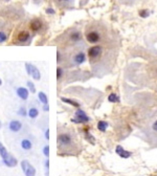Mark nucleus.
I'll list each match as a JSON object with an SVG mask.
<instances>
[{
	"instance_id": "nucleus-17",
	"label": "nucleus",
	"mask_w": 157,
	"mask_h": 176,
	"mask_svg": "<svg viewBox=\"0 0 157 176\" xmlns=\"http://www.w3.org/2000/svg\"><path fill=\"white\" fill-rule=\"evenodd\" d=\"M38 99H39V101H40L43 105H44V104H48V98L43 91H40V92L38 93Z\"/></svg>"
},
{
	"instance_id": "nucleus-35",
	"label": "nucleus",
	"mask_w": 157,
	"mask_h": 176,
	"mask_svg": "<svg viewBox=\"0 0 157 176\" xmlns=\"http://www.w3.org/2000/svg\"><path fill=\"white\" fill-rule=\"evenodd\" d=\"M2 85V80H1V79H0V86Z\"/></svg>"
},
{
	"instance_id": "nucleus-28",
	"label": "nucleus",
	"mask_w": 157,
	"mask_h": 176,
	"mask_svg": "<svg viewBox=\"0 0 157 176\" xmlns=\"http://www.w3.org/2000/svg\"><path fill=\"white\" fill-rule=\"evenodd\" d=\"M44 166H45V170H46V176H48V169H49V161H48V159L45 161Z\"/></svg>"
},
{
	"instance_id": "nucleus-6",
	"label": "nucleus",
	"mask_w": 157,
	"mask_h": 176,
	"mask_svg": "<svg viewBox=\"0 0 157 176\" xmlns=\"http://www.w3.org/2000/svg\"><path fill=\"white\" fill-rule=\"evenodd\" d=\"M21 168L22 171L24 172L25 176H35L36 175V169L28 163V161H21Z\"/></svg>"
},
{
	"instance_id": "nucleus-21",
	"label": "nucleus",
	"mask_w": 157,
	"mask_h": 176,
	"mask_svg": "<svg viewBox=\"0 0 157 176\" xmlns=\"http://www.w3.org/2000/svg\"><path fill=\"white\" fill-rule=\"evenodd\" d=\"M108 101L111 102V103H115V102H118V98L116 96L115 93H111V94H109V96H108Z\"/></svg>"
},
{
	"instance_id": "nucleus-29",
	"label": "nucleus",
	"mask_w": 157,
	"mask_h": 176,
	"mask_svg": "<svg viewBox=\"0 0 157 176\" xmlns=\"http://www.w3.org/2000/svg\"><path fill=\"white\" fill-rule=\"evenodd\" d=\"M25 69L28 75H30V63H25Z\"/></svg>"
},
{
	"instance_id": "nucleus-7",
	"label": "nucleus",
	"mask_w": 157,
	"mask_h": 176,
	"mask_svg": "<svg viewBox=\"0 0 157 176\" xmlns=\"http://www.w3.org/2000/svg\"><path fill=\"white\" fill-rule=\"evenodd\" d=\"M75 118L71 120L73 123H77V124L86 123V122H89V120H90V118H88L87 114H86L83 110H81V109H79V110L75 111Z\"/></svg>"
},
{
	"instance_id": "nucleus-27",
	"label": "nucleus",
	"mask_w": 157,
	"mask_h": 176,
	"mask_svg": "<svg viewBox=\"0 0 157 176\" xmlns=\"http://www.w3.org/2000/svg\"><path fill=\"white\" fill-rule=\"evenodd\" d=\"M139 15L142 16V17H144V18H146V17H148L149 16V12H148L147 10H144V11H140L139 12Z\"/></svg>"
},
{
	"instance_id": "nucleus-34",
	"label": "nucleus",
	"mask_w": 157,
	"mask_h": 176,
	"mask_svg": "<svg viewBox=\"0 0 157 176\" xmlns=\"http://www.w3.org/2000/svg\"><path fill=\"white\" fill-rule=\"evenodd\" d=\"M153 129H154L155 131H157V121L154 122V124H153Z\"/></svg>"
},
{
	"instance_id": "nucleus-15",
	"label": "nucleus",
	"mask_w": 157,
	"mask_h": 176,
	"mask_svg": "<svg viewBox=\"0 0 157 176\" xmlns=\"http://www.w3.org/2000/svg\"><path fill=\"white\" fill-rule=\"evenodd\" d=\"M115 151H116V153L118 154L120 157H123V158H129L130 156H131V153H130V152L126 151L125 149L123 148V147H120V146H117L116 150H115Z\"/></svg>"
},
{
	"instance_id": "nucleus-9",
	"label": "nucleus",
	"mask_w": 157,
	"mask_h": 176,
	"mask_svg": "<svg viewBox=\"0 0 157 176\" xmlns=\"http://www.w3.org/2000/svg\"><path fill=\"white\" fill-rule=\"evenodd\" d=\"M16 94L18 96V98L21 99L22 101H26L30 96V90H28L27 88L25 87H17L16 88Z\"/></svg>"
},
{
	"instance_id": "nucleus-12",
	"label": "nucleus",
	"mask_w": 157,
	"mask_h": 176,
	"mask_svg": "<svg viewBox=\"0 0 157 176\" xmlns=\"http://www.w3.org/2000/svg\"><path fill=\"white\" fill-rule=\"evenodd\" d=\"M41 27H42V21L40 19H34V20L30 21V28L32 32H38V30H41Z\"/></svg>"
},
{
	"instance_id": "nucleus-20",
	"label": "nucleus",
	"mask_w": 157,
	"mask_h": 176,
	"mask_svg": "<svg viewBox=\"0 0 157 176\" xmlns=\"http://www.w3.org/2000/svg\"><path fill=\"white\" fill-rule=\"evenodd\" d=\"M61 100H62L64 103H67V104H69V105H71V106H75V107H80V104L77 103V102H75V101H73V100H69V99H66V98H61Z\"/></svg>"
},
{
	"instance_id": "nucleus-8",
	"label": "nucleus",
	"mask_w": 157,
	"mask_h": 176,
	"mask_svg": "<svg viewBox=\"0 0 157 176\" xmlns=\"http://www.w3.org/2000/svg\"><path fill=\"white\" fill-rule=\"evenodd\" d=\"M23 128V124L18 120H12V121L8 123V129H10L12 132L14 133H17L21 129Z\"/></svg>"
},
{
	"instance_id": "nucleus-10",
	"label": "nucleus",
	"mask_w": 157,
	"mask_h": 176,
	"mask_svg": "<svg viewBox=\"0 0 157 176\" xmlns=\"http://www.w3.org/2000/svg\"><path fill=\"white\" fill-rule=\"evenodd\" d=\"M30 40V34L26 30H21L20 33L17 35V42L21 43V44H25L28 43Z\"/></svg>"
},
{
	"instance_id": "nucleus-18",
	"label": "nucleus",
	"mask_w": 157,
	"mask_h": 176,
	"mask_svg": "<svg viewBox=\"0 0 157 176\" xmlns=\"http://www.w3.org/2000/svg\"><path fill=\"white\" fill-rule=\"evenodd\" d=\"M8 150H6V148H5V147L2 145V143L0 142V156H1V158H2V159L6 158V157H8Z\"/></svg>"
},
{
	"instance_id": "nucleus-32",
	"label": "nucleus",
	"mask_w": 157,
	"mask_h": 176,
	"mask_svg": "<svg viewBox=\"0 0 157 176\" xmlns=\"http://www.w3.org/2000/svg\"><path fill=\"white\" fill-rule=\"evenodd\" d=\"M45 138L49 139V129H46V131H45Z\"/></svg>"
},
{
	"instance_id": "nucleus-19",
	"label": "nucleus",
	"mask_w": 157,
	"mask_h": 176,
	"mask_svg": "<svg viewBox=\"0 0 157 176\" xmlns=\"http://www.w3.org/2000/svg\"><path fill=\"white\" fill-rule=\"evenodd\" d=\"M107 127H108V124L104 121H100L97 123V129L100 131H102V132H105L106 129H107Z\"/></svg>"
},
{
	"instance_id": "nucleus-25",
	"label": "nucleus",
	"mask_w": 157,
	"mask_h": 176,
	"mask_svg": "<svg viewBox=\"0 0 157 176\" xmlns=\"http://www.w3.org/2000/svg\"><path fill=\"white\" fill-rule=\"evenodd\" d=\"M62 75H63V69L61 67H58L57 68V79L58 80H61Z\"/></svg>"
},
{
	"instance_id": "nucleus-13",
	"label": "nucleus",
	"mask_w": 157,
	"mask_h": 176,
	"mask_svg": "<svg viewBox=\"0 0 157 176\" xmlns=\"http://www.w3.org/2000/svg\"><path fill=\"white\" fill-rule=\"evenodd\" d=\"M30 75H32V78L36 81H39L41 79L40 70H39L37 68V66H35L34 64H30Z\"/></svg>"
},
{
	"instance_id": "nucleus-11",
	"label": "nucleus",
	"mask_w": 157,
	"mask_h": 176,
	"mask_svg": "<svg viewBox=\"0 0 157 176\" xmlns=\"http://www.w3.org/2000/svg\"><path fill=\"white\" fill-rule=\"evenodd\" d=\"M2 161H3V163H4L5 166L10 167V168L16 167V166H17V163H18V161H17V159H16L15 156H13L12 154H10V153H8V157H6V158L2 159Z\"/></svg>"
},
{
	"instance_id": "nucleus-1",
	"label": "nucleus",
	"mask_w": 157,
	"mask_h": 176,
	"mask_svg": "<svg viewBox=\"0 0 157 176\" xmlns=\"http://www.w3.org/2000/svg\"><path fill=\"white\" fill-rule=\"evenodd\" d=\"M89 63L96 75H105L113 67L116 60L115 46L105 47L102 44L93 45L88 49Z\"/></svg>"
},
{
	"instance_id": "nucleus-24",
	"label": "nucleus",
	"mask_w": 157,
	"mask_h": 176,
	"mask_svg": "<svg viewBox=\"0 0 157 176\" xmlns=\"http://www.w3.org/2000/svg\"><path fill=\"white\" fill-rule=\"evenodd\" d=\"M27 86H28V89H30V91H32V93L36 92V88H35V85H34V83H32L30 81H28V82H27Z\"/></svg>"
},
{
	"instance_id": "nucleus-31",
	"label": "nucleus",
	"mask_w": 157,
	"mask_h": 176,
	"mask_svg": "<svg viewBox=\"0 0 157 176\" xmlns=\"http://www.w3.org/2000/svg\"><path fill=\"white\" fill-rule=\"evenodd\" d=\"M42 109H43V111H44V112H47V111L49 110V106H48V104H44Z\"/></svg>"
},
{
	"instance_id": "nucleus-22",
	"label": "nucleus",
	"mask_w": 157,
	"mask_h": 176,
	"mask_svg": "<svg viewBox=\"0 0 157 176\" xmlns=\"http://www.w3.org/2000/svg\"><path fill=\"white\" fill-rule=\"evenodd\" d=\"M18 114L21 116H26L27 115V111H26V109H25L24 106H21L20 108H19V110H18Z\"/></svg>"
},
{
	"instance_id": "nucleus-2",
	"label": "nucleus",
	"mask_w": 157,
	"mask_h": 176,
	"mask_svg": "<svg viewBox=\"0 0 157 176\" xmlns=\"http://www.w3.org/2000/svg\"><path fill=\"white\" fill-rule=\"evenodd\" d=\"M64 65L66 66H75L80 65L86 61V55L83 49H75L71 50L67 55H64Z\"/></svg>"
},
{
	"instance_id": "nucleus-16",
	"label": "nucleus",
	"mask_w": 157,
	"mask_h": 176,
	"mask_svg": "<svg viewBox=\"0 0 157 176\" xmlns=\"http://www.w3.org/2000/svg\"><path fill=\"white\" fill-rule=\"evenodd\" d=\"M27 115H28V118H32V120L38 118V115H39V110H38L37 107H35V106H30V108L27 110Z\"/></svg>"
},
{
	"instance_id": "nucleus-30",
	"label": "nucleus",
	"mask_w": 157,
	"mask_h": 176,
	"mask_svg": "<svg viewBox=\"0 0 157 176\" xmlns=\"http://www.w3.org/2000/svg\"><path fill=\"white\" fill-rule=\"evenodd\" d=\"M71 0H57L58 3H60V4H65V3H68L70 2Z\"/></svg>"
},
{
	"instance_id": "nucleus-3",
	"label": "nucleus",
	"mask_w": 157,
	"mask_h": 176,
	"mask_svg": "<svg viewBox=\"0 0 157 176\" xmlns=\"http://www.w3.org/2000/svg\"><path fill=\"white\" fill-rule=\"evenodd\" d=\"M86 39H87L88 42L91 43V44H96V43L102 41L103 36L100 30L97 32V30H95V28L88 27L87 30H86Z\"/></svg>"
},
{
	"instance_id": "nucleus-4",
	"label": "nucleus",
	"mask_w": 157,
	"mask_h": 176,
	"mask_svg": "<svg viewBox=\"0 0 157 176\" xmlns=\"http://www.w3.org/2000/svg\"><path fill=\"white\" fill-rule=\"evenodd\" d=\"M67 39L69 41L70 45H75L77 43H80L81 40H82V33L77 30H70L67 36Z\"/></svg>"
},
{
	"instance_id": "nucleus-14",
	"label": "nucleus",
	"mask_w": 157,
	"mask_h": 176,
	"mask_svg": "<svg viewBox=\"0 0 157 176\" xmlns=\"http://www.w3.org/2000/svg\"><path fill=\"white\" fill-rule=\"evenodd\" d=\"M20 146L23 150L30 151V149L32 148V143L30 139H28V138H23L22 141L20 142Z\"/></svg>"
},
{
	"instance_id": "nucleus-26",
	"label": "nucleus",
	"mask_w": 157,
	"mask_h": 176,
	"mask_svg": "<svg viewBox=\"0 0 157 176\" xmlns=\"http://www.w3.org/2000/svg\"><path fill=\"white\" fill-rule=\"evenodd\" d=\"M43 154H44L46 157H48V156H49V147H48L47 145H46V146L43 148Z\"/></svg>"
},
{
	"instance_id": "nucleus-36",
	"label": "nucleus",
	"mask_w": 157,
	"mask_h": 176,
	"mask_svg": "<svg viewBox=\"0 0 157 176\" xmlns=\"http://www.w3.org/2000/svg\"><path fill=\"white\" fill-rule=\"evenodd\" d=\"M1 126H2V124H1V122H0V129H1Z\"/></svg>"
},
{
	"instance_id": "nucleus-23",
	"label": "nucleus",
	"mask_w": 157,
	"mask_h": 176,
	"mask_svg": "<svg viewBox=\"0 0 157 176\" xmlns=\"http://www.w3.org/2000/svg\"><path fill=\"white\" fill-rule=\"evenodd\" d=\"M8 40V35L4 32H0V43H4Z\"/></svg>"
},
{
	"instance_id": "nucleus-5",
	"label": "nucleus",
	"mask_w": 157,
	"mask_h": 176,
	"mask_svg": "<svg viewBox=\"0 0 157 176\" xmlns=\"http://www.w3.org/2000/svg\"><path fill=\"white\" fill-rule=\"evenodd\" d=\"M71 143H73V138L69 133H61L58 136V144L60 145V147L70 146Z\"/></svg>"
},
{
	"instance_id": "nucleus-33",
	"label": "nucleus",
	"mask_w": 157,
	"mask_h": 176,
	"mask_svg": "<svg viewBox=\"0 0 157 176\" xmlns=\"http://www.w3.org/2000/svg\"><path fill=\"white\" fill-rule=\"evenodd\" d=\"M46 13H49V14H55V12H54V10H51V8H47V10H46Z\"/></svg>"
}]
</instances>
